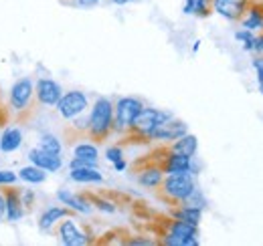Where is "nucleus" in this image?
<instances>
[{
    "mask_svg": "<svg viewBox=\"0 0 263 246\" xmlns=\"http://www.w3.org/2000/svg\"><path fill=\"white\" fill-rule=\"evenodd\" d=\"M114 131V103L107 97H99L87 117V137L101 144Z\"/></svg>",
    "mask_w": 263,
    "mask_h": 246,
    "instance_id": "obj_1",
    "label": "nucleus"
},
{
    "mask_svg": "<svg viewBox=\"0 0 263 246\" xmlns=\"http://www.w3.org/2000/svg\"><path fill=\"white\" fill-rule=\"evenodd\" d=\"M195 188L197 184L193 180V174H168L156 188V196L168 206H178L184 198L193 194Z\"/></svg>",
    "mask_w": 263,
    "mask_h": 246,
    "instance_id": "obj_2",
    "label": "nucleus"
},
{
    "mask_svg": "<svg viewBox=\"0 0 263 246\" xmlns=\"http://www.w3.org/2000/svg\"><path fill=\"white\" fill-rule=\"evenodd\" d=\"M34 85L33 81L27 79H18L12 89H10V111L18 121H29V117L34 113Z\"/></svg>",
    "mask_w": 263,
    "mask_h": 246,
    "instance_id": "obj_3",
    "label": "nucleus"
},
{
    "mask_svg": "<svg viewBox=\"0 0 263 246\" xmlns=\"http://www.w3.org/2000/svg\"><path fill=\"white\" fill-rule=\"evenodd\" d=\"M172 117V113H168V111H160V109H154V107H142V111L134 117V121L132 125L128 127V137L130 139H142V141H150L148 139V135H150V131L158 125V123L166 121V119H170Z\"/></svg>",
    "mask_w": 263,
    "mask_h": 246,
    "instance_id": "obj_4",
    "label": "nucleus"
},
{
    "mask_svg": "<svg viewBox=\"0 0 263 246\" xmlns=\"http://www.w3.org/2000/svg\"><path fill=\"white\" fill-rule=\"evenodd\" d=\"M144 103L136 97H122L118 99V103L114 105V131H128V127L132 125L134 117L142 111Z\"/></svg>",
    "mask_w": 263,
    "mask_h": 246,
    "instance_id": "obj_5",
    "label": "nucleus"
},
{
    "mask_svg": "<svg viewBox=\"0 0 263 246\" xmlns=\"http://www.w3.org/2000/svg\"><path fill=\"white\" fill-rule=\"evenodd\" d=\"M87 97L81 91H69L61 95L59 103H57V111L63 119H75L77 115H81L87 109Z\"/></svg>",
    "mask_w": 263,
    "mask_h": 246,
    "instance_id": "obj_6",
    "label": "nucleus"
},
{
    "mask_svg": "<svg viewBox=\"0 0 263 246\" xmlns=\"http://www.w3.org/2000/svg\"><path fill=\"white\" fill-rule=\"evenodd\" d=\"M184 133H189L186 123L170 117V119H166V121L158 123V125L150 131L148 139H150V141H168V144H170V141L178 139V137L184 135Z\"/></svg>",
    "mask_w": 263,
    "mask_h": 246,
    "instance_id": "obj_7",
    "label": "nucleus"
},
{
    "mask_svg": "<svg viewBox=\"0 0 263 246\" xmlns=\"http://www.w3.org/2000/svg\"><path fill=\"white\" fill-rule=\"evenodd\" d=\"M61 87L59 83H55L53 79H39L36 85H34V97L41 105H47V107H55L61 99Z\"/></svg>",
    "mask_w": 263,
    "mask_h": 246,
    "instance_id": "obj_8",
    "label": "nucleus"
},
{
    "mask_svg": "<svg viewBox=\"0 0 263 246\" xmlns=\"http://www.w3.org/2000/svg\"><path fill=\"white\" fill-rule=\"evenodd\" d=\"M29 159L31 163L45 170V172H59L61 166H63V159H61V154H51V152H45L41 148H34L29 152Z\"/></svg>",
    "mask_w": 263,
    "mask_h": 246,
    "instance_id": "obj_9",
    "label": "nucleus"
},
{
    "mask_svg": "<svg viewBox=\"0 0 263 246\" xmlns=\"http://www.w3.org/2000/svg\"><path fill=\"white\" fill-rule=\"evenodd\" d=\"M59 238L67 246H83V244H89V240H91L85 232H81L77 228V224L73 220H63L59 224Z\"/></svg>",
    "mask_w": 263,
    "mask_h": 246,
    "instance_id": "obj_10",
    "label": "nucleus"
},
{
    "mask_svg": "<svg viewBox=\"0 0 263 246\" xmlns=\"http://www.w3.org/2000/svg\"><path fill=\"white\" fill-rule=\"evenodd\" d=\"M4 194V204H6V218L16 222L25 216V206H23V192L14 190V188H2Z\"/></svg>",
    "mask_w": 263,
    "mask_h": 246,
    "instance_id": "obj_11",
    "label": "nucleus"
},
{
    "mask_svg": "<svg viewBox=\"0 0 263 246\" xmlns=\"http://www.w3.org/2000/svg\"><path fill=\"white\" fill-rule=\"evenodd\" d=\"M241 27L247 31H261L263 29V2L251 0L247 6V12L241 18Z\"/></svg>",
    "mask_w": 263,
    "mask_h": 246,
    "instance_id": "obj_12",
    "label": "nucleus"
},
{
    "mask_svg": "<svg viewBox=\"0 0 263 246\" xmlns=\"http://www.w3.org/2000/svg\"><path fill=\"white\" fill-rule=\"evenodd\" d=\"M136 172H140L138 174V182L142 186H146V188H158L162 178H164V172L156 163H146L144 170H136Z\"/></svg>",
    "mask_w": 263,
    "mask_h": 246,
    "instance_id": "obj_13",
    "label": "nucleus"
},
{
    "mask_svg": "<svg viewBox=\"0 0 263 246\" xmlns=\"http://www.w3.org/2000/svg\"><path fill=\"white\" fill-rule=\"evenodd\" d=\"M170 152H176V154H182V155H195L197 154V148H198V141L195 135L191 133H184L180 135L178 139L170 141V146H166Z\"/></svg>",
    "mask_w": 263,
    "mask_h": 246,
    "instance_id": "obj_14",
    "label": "nucleus"
},
{
    "mask_svg": "<svg viewBox=\"0 0 263 246\" xmlns=\"http://www.w3.org/2000/svg\"><path fill=\"white\" fill-rule=\"evenodd\" d=\"M71 180L79 184H101L103 176L98 172V168H73L71 170Z\"/></svg>",
    "mask_w": 263,
    "mask_h": 246,
    "instance_id": "obj_15",
    "label": "nucleus"
},
{
    "mask_svg": "<svg viewBox=\"0 0 263 246\" xmlns=\"http://www.w3.org/2000/svg\"><path fill=\"white\" fill-rule=\"evenodd\" d=\"M23 144V131L18 127H8L4 133H2V139H0V150L4 154H10L14 150H18Z\"/></svg>",
    "mask_w": 263,
    "mask_h": 246,
    "instance_id": "obj_16",
    "label": "nucleus"
},
{
    "mask_svg": "<svg viewBox=\"0 0 263 246\" xmlns=\"http://www.w3.org/2000/svg\"><path fill=\"white\" fill-rule=\"evenodd\" d=\"M170 216L176 218V220H184V222H191L198 226L200 222V216H202V210L200 208H195V206H186V204H178L170 210Z\"/></svg>",
    "mask_w": 263,
    "mask_h": 246,
    "instance_id": "obj_17",
    "label": "nucleus"
},
{
    "mask_svg": "<svg viewBox=\"0 0 263 246\" xmlns=\"http://www.w3.org/2000/svg\"><path fill=\"white\" fill-rule=\"evenodd\" d=\"M57 198H59L63 204H67L71 210H75V212H81V214H89V212H91V206H89L87 200L77 198V196H73V194L67 192V190H61V192L57 194Z\"/></svg>",
    "mask_w": 263,
    "mask_h": 246,
    "instance_id": "obj_18",
    "label": "nucleus"
},
{
    "mask_svg": "<svg viewBox=\"0 0 263 246\" xmlns=\"http://www.w3.org/2000/svg\"><path fill=\"white\" fill-rule=\"evenodd\" d=\"M182 10L184 14H195L200 18H206L213 12V0H186Z\"/></svg>",
    "mask_w": 263,
    "mask_h": 246,
    "instance_id": "obj_19",
    "label": "nucleus"
},
{
    "mask_svg": "<svg viewBox=\"0 0 263 246\" xmlns=\"http://www.w3.org/2000/svg\"><path fill=\"white\" fill-rule=\"evenodd\" d=\"M67 216H69V210H67V208L53 206V208H49V210H45V212H43L41 220H39V228H41V230H49L57 220L67 218Z\"/></svg>",
    "mask_w": 263,
    "mask_h": 246,
    "instance_id": "obj_20",
    "label": "nucleus"
},
{
    "mask_svg": "<svg viewBox=\"0 0 263 246\" xmlns=\"http://www.w3.org/2000/svg\"><path fill=\"white\" fill-rule=\"evenodd\" d=\"M18 178H21L23 182H29V184H41V182H45L47 174H45V170H41V168H36V166H27V168L21 170Z\"/></svg>",
    "mask_w": 263,
    "mask_h": 246,
    "instance_id": "obj_21",
    "label": "nucleus"
},
{
    "mask_svg": "<svg viewBox=\"0 0 263 246\" xmlns=\"http://www.w3.org/2000/svg\"><path fill=\"white\" fill-rule=\"evenodd\" d=\"M39 148H41V150H45V152H51V154H61V141H59L55 135H51V133L41 135Z\"/></svg>",
    "mask_w": 263,
    "mask_h": 246,
    "instance_id": "obj_22",
    "label": "nucleus"
},
{
    "mask_svg": "<svg viewBox=\"0 0 263 246\" xmlns=\"http://www.w3.org/2000/svg\"><path fill=\"white\" fill-rule=\"evenodd\" d=\"M73 157H81V159H98V148L93 144H79L73 150Z\"/></svg>",
    "mask_w": 263,
    "mask_h": 246,
    "instance_id": "obj_23",
    "label": "nucleus"
},
{
    "mask_svg": "<svg viewBox=\"0 0 263 246\" xmlns=\"http://www.w3.org/2000/svg\"><path fill=\"white\" fill-rule=\"evenodd\" d=\"M235 38L243 45L245 51H253V45H255V34H253V31H247V29L237 31L235 32Z\"/></svg>",
    "mask_w": 263,
    "mask_h": 246,
    "instance_id": "obj_24",
    "label": "nucleus"
},
{
    "mask_svg": "<svg viewBox=\"0 0 263 246\" xmlns=\"http://www.w3.org/2000/svg\"><path fill=\"white\" fill-rule=\"evenodd\" d=\"M89 202H93V204L98 206L99 210H103V212H107V214L116 212V206H114L111 202H107V200H101V198H98V196H89Z\"/></svg>",
    "mask_w": 263,
    "mask_h": 246,
    "instance_id": "obj_25",
    "label": "nucleus"
},
{
    "mask_svg": "<svg viewBox=\"0 0 263 246\" xmlns=\"http://www.w3.org/2000/svg\"><path fill=\"white\" fill-rule=\"evenodd\" d=\"M73 168H98V159H81V157H73L71 161V170Z\"/></svg>",
    "mask_w": 263,
    "mask_h": 246,
    "instance_id": "obj_26",
    "label": "nucleus"
},
{
    "mask_svg": "<svg viewBox=\"0 0 263 246\" xmlns=\"http://www.w3.org/2000/svg\"><path fill=\"white\" fill-rule=\"evenodd\" d=\"M105 157L114 163V161H118V159H122V148L120 146H114V148H109L107 152H105Z\"/></svg>",
    "mask_w": 263,
    "mask_h": 246,
    "instance_id": "obj_27",
    "label": "nucleus"
},
{
    "mask_svg": "<svg viewBox=\"0 0 263 246\" xmlns=\"http://www.w3.org/2000/svg\"><path fill=\"white\" fill-rule=\"evenodd\" d=\"M16 182V174L12 172H0V186H12Z\"/></svg>",
    "mask_w": 263,
    "mask_h": 246,
    "instance_id": "obj_28",
    "label": "nucleus"
},
{
    "mask_svg": "<svg viewBox=\"0 0 263 246\" xmlns=\"http://www.w3.org/2000/svg\"><path fill=\"white\" fill-rule=\"evenodd\" d=\"M126 244L130 246H150L154 244L152 240H148V238H130V240H126Z\"/></svg>",
    "mask_w": 263,
    "mask_h": 246,
    "instance_id": "obj_29",
    "label": "nucleus"
},
{
    "mask_svg": "<svg viewBox=\"0 0 263 246\" xmlns=\"http://www.w3.org/2000/svg\"><path fill=\"white\" fill-rule=\"evenodd\" d=\"M253 51H255L257 55H263V29H261V32L255 36V45H253Z\"/></svg>",
    "mask_w": 263,
    "mask_h": 246,
    "instance_id": "obj_30",
    "label": "nucleus"
},
{
    "mask_svg": "<svg viewBox=\"0 0 263 246\" xmlns=\"http://www.w3.org/2000/svg\"><path fill=\"white\" fill-rule=\"evenodd\" d=\"M33 200H34L33 192H29V190H27V192H25V194H23V206H25V204H27V206H29V208H31V206H33Z\"/></svg>",
    "mask_w": 263,
    "mask_h": 246,
    "instance_id": "obj_31",
    "label": "nucleus"
},
{
    "mask_svg": "<svg viewBox=\"0 0 263 246\" xmlns=\"http://www.w3.org/2000/svg\"><path fill=\"white\" fill-rule=\"evenodd\" d=\"M96 4H99V0H77V6H81V8H91Z\"/></svg>",
    "mask_w": 263,
    "mask_h": 246,
    "instance_id": "obj_32",
    "label": "nucleus"
},
{
    "mask_svg": "<svg viewBox=\"0 0 263 246\" xmlns=\"http://www.w3.org/2000/svg\"><path fill=\"white\" fill-rule=\"evenodd\" d=\"M126 166H128V163L124 161V157H122V159H118V161H114V168H116L118 172H124V170H126Z\"/></svg>",
    "mask_w": 263,
    "mask_h": 246,
    "instance_id": "obj_33",
    "label": "nucleus"
},
{
    "mask_svg": "<svg viewBox=\"0 0 263 246\" xmlns=\"http://www.w3.org/2000/svg\"><path fill=\"white\" fill-rule=\"evenodd\" d=\"M4 212H6V204H4V194L0 192V220L4 218Z\"/></svg>",
    "mask_w": 263,
    "mask_h": 246,
    "instance_id": "obj_34",
    "label": "nucleus"
},
{
    "mask_svg": "<svg viewBox=\"0 0 263 246\" xmlns=\"http://www.w3.org/2000/svg\"><path fill=\"white\" fill-rule=\"evenodd\" d=\"M6 117H8V111H4V109H2V105H0V125H4Z\"/></svg>",
    "mask_w": 263,
    "mask_h": 246,
    "instance_id": "obj_35",
    "label": "nucleus"
},
{
    "mask_svg": "<svg viewBox=\"0 0 263 246\" xmlns=\"http://www.w3.org/2000/svg\"><path fill=\"white\" fill-rule=\"evenodd\" d=\"M111 2H116V4H128L132 0H111Z\"/></svg>",
    "mask_w": 263,
    "mask_h": 246,
    "instance_id": "obj_36",
    "label": "nucleus"
}]
</instances>
